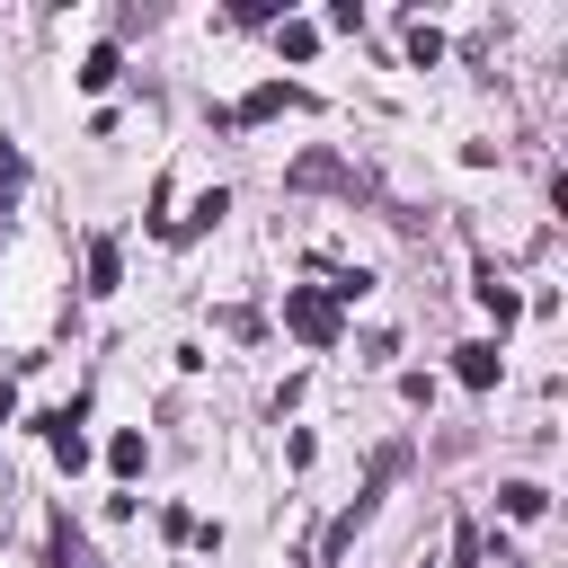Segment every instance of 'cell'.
<instances>
[{
	"instance_id": "obj_1",
	"label": "cell",
	"mask_w": 568,
	"mask_h": 568,
	"mask_svg": "<svg viewBox=\"0 0 568 568\" xmlns=\"http://www.w3.org/2000/svg\"><path fill=\"white\" fill-rule=\"evenodd\" d=\"M284 328H293L302 346H320V355H328V346H337V302H328V293H311V284H293V293H284Z\"/></svg>"
},
{
	"instance_id": "obj_2",
	"label": "cell",
	"mask_w": 568,
	"mask_h": 568,
	"mask_svg": "<svg viewBox=\"0 0 568 568\" xmlns=\"http://www.w3.org/2000/svg\"><path fill=\"white\" fill-rule=\"evenodd\" d=\"M453 373H462V390H488V382L506 373V355H497L488 337H470V346H453Z\"/></svg>"
},
{
	"instance_id": "obj_3",
	"label": "cell",
	"mask_w": 568,
	"mask_h": 568,
	"mask_svg": "<svg viewBox=\"0 0 568 568\" xmlns=\"http://www.w3.org/2000/svg\"><path fill=\"white\" fill-rule=\"evenodd\" d=\"M284 106H302V89H293V80H257V89L240 98V124H266V115H284Z\"/></svg>"
},
{
	"instance_id": "obj_4",
	"label": "cell",
	"mask_w": 568,
	"mask_h": 568,
	"mask_svg": "<svg viewBox=\"0 0 568 568\" xmlns=\"http://www.w3.org/2000/svg\"><path fill=\"white\" fill-rule=\"evenodd\" d=\"M222 213H231V195H222V186H204V195H195V204H186V213L169 222V240H195V231H213Z\"/></svg>"
},
{
	"instance_id": "obj_5",
	"label": "cell",
	"mask_w": 568,
	"mask_h": 568,
	"mask_svg": "<svg viewBox=\"0 0 568 568\" xmlns=\"http://www.w3.org/2000/svg\"><path fill=\"white\" fill-rule=\"evenodd\" d=\"M497 506H506L515 524H541V515H550V488H541V479H506V488H497Z\"/></svg>"
},
{
	"instance_id": "obj_6",
	"label": "cell",
	"mask_w": 568,
	"mask_h": 568,
	"mask_svg": "<svg viewBox=\"0 0 568 568\" xmlns=\"http://www.w3.org/2000/svg\"><path fill=\"white\" fill-rule=\"evenodd\" d=\"M115 284H124V248L98 231V240H89V293H115Z\"/></svg>"
},
{
	"instance_id": "obj_7",
	"label": "cell",
	"mask_w": 568,
	"mask_h": 568,
	"mask_svg": "<svg viewBox=\"0 0 568 568\" xmlns=\"http://www.w3.org/2000/svg\"><path fill=\"white\" fill-rule=\"evenodd\" d=\"M142 462H151V444H142V426H124V435L106 444V470H115V479H142Z\"/></svg>"
},
{
	"instance_id": "obj_8",
	"label": "cell",
	"mask_w": 568,
	"mask_h": 568,
	"mask_svg": "<svg viewBox=\"0 0 568 568\" xmlns=\"http://www.w3.org/2000/svg\"><path fill=\"white\" fill-rule=\"evenodd\" d=\"M115 71H124V53H115V44H98V53L80 62V89H115Z\"/></svg>"
},
{
	"instance_id": "obj_9",
	"label": "cell",
	"mask_w": 568,
	"mask_h": 568,
	"mask_svg": "<svg viewBox=\"0 0 568 568\" xmlns=\"http://www.w3.org/2000/svg\"><path fill=\"white\" fill-rule=\"evenodd\" d=\"M284 53L311 62V53H320V27H311V18H284Z\"/></svg>"
},
{
	"instance_id": "obj_10",
	"label": "cell",
	"mask_w": 568,
	"mask_h": 568,
	"mask_svg": "<svg viewBox=\"0 0 568 568\" xmlns=\"http://www.w3.org/2000/svg\"><path fill=\"white\" fill-rule=\"evenodd\" d=\"M408 62L435 71V62H444V36H435V27H408Z\"/></svg>"
},
{
	"instance_id": "obj_11",
	"label": "cell",
	"mask_w": 568,
	"mask_h": 568,
	"mask_svg": "<svg viewBox=\"0 0 568 568\" xmlns=\"http://www.w3.org/2000/svg\"><path fill=\"white\" fill-rule=\"evenodd\" d=\"M53 568H98V559L71 541V524H53Z\"/></svg>"
},
{
	"instance_id": "obj_12",
	"label": "cell",
	"mask_w": 568,
	"mask_h": 568,
	"mask_svg": "<svg viewBox=\"0 0 568 568\" xmlns=\"http://www.w3.org/2000/svg\"><path fill=\"white\" fill-rule=\"evenodd\" d=\"M453 568H479V532L470 524H453Z\"/></svg>"
},
{
	"instance_id": "obj_13",
	"label": "cell",
	"mask_w": 568,
	"mask_h": 568,
	"mask_svg": "<svg viewBox=\"0 0 568 568\" xmlns=\"http://www.w3.org/2000/svg\"><path fill=\"white\" fill-rule=\"evenodd\" d=\"M9 417H18V390H9V382H0V426H9Z\"/></svg>"
}]
</instances>
